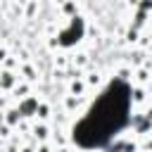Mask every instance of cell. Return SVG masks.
I'll use <instances>...</instances> for the list:
<instances>
[{
  "mask_svg": "<svg viewBox=\"0 0 152 152\" xmlns=\"http://www.w3.org/2000/svg\"><path fill=\"white\" fill-rule=\"evenodd\" d=\"M131 107V90L126 83H112L97 102L90 107L86 119L74 128V138L83 147H102L109 142L114 133H119L128 121Z\"/></svg>",
  "mask_w": 152,
  "mask_h": 152,
  "instance_id": "6da1fadb",
  "label": "cell"
}]
</instances>
